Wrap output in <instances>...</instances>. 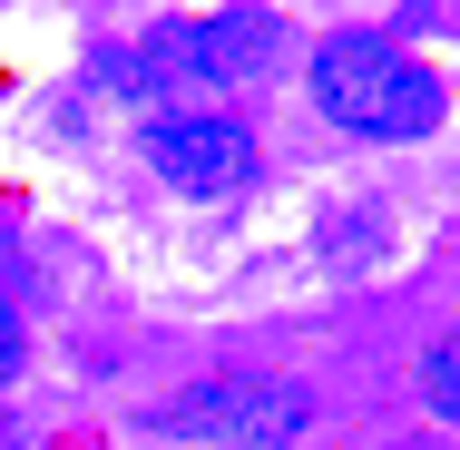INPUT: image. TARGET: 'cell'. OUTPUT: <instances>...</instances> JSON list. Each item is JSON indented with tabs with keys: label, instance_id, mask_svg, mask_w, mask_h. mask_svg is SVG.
Wrapping results in <instances>:
<instances>
[{
	"label": "cell",
	"instance_id": "1",
	"mask_svg": "<svg viewBox=\"0 0 460 450\" xmlns=\"http://www.w3.org/2000/svg\"><path fill=\"white\" fill-rule=\"evenodd\" d=\"M314 108L353 137H431L441 128V79L402 49V40H372V30H333L314 49Z\"/></svg>",
	"mask_w": 460,
	"mask_h": 450
},
{
	"label": "cell",
	"instance_id": "2",
	"mask_svg": "<svg viewBox=\"0 0 460 450\" xmlns=\"http://www.w3.org/2000/svg\"><path fill=\"white\" fill-rule=\"evenodd\" d=\"M147 431L206 450H294L314 431V392L304 382H196L186 401H157Z\"/></svg>",
	"mask_w": 460,
	"mask_h": 450
},
{
	"label": "cell",
	"instance_id": "3",
	"mask_svg": "<svg viewBox=\"0 0 460 450\" xmlns=\"http://www.w3.org/2000/svg\"><path fill=\"white\" fill-rule=\"evenodd\" d=\"M147 177L177 186V196H235L255 177V137L235 118H206V108H177L147 128Z\"/></svg>",
	"mask_w": 460,
	"mask_h": 450
},
{
	"label": "cell",
	"instance_id": "4",
	"mask_svg": "<svg viewBox=\"0 0 460 450\" xmlns=\"http://www.w3.org/2000/svg\"><path fill=\"white\" fill-rule=\"evenodd\" d=\"M421 401H431L441 421H460V323L431 333V353H421Z\"/></svg>",
	"mask_w": 460,
	"mask_h": 450
},
{
	"label": "cell",
	"instance_id": "5",
	"mask_svg": "<svg viewBox=\"0 0 460 450\" xmlns=\"http://www.w3.org/2000/svg\"><path fill=\"white\" fill-rule=\"evenodd\" d=\"M0 382H20V313H10V294H0Z\"/></svg>",
	"mask_w": 460,
	"mask_h": 450
}]
</instances>
